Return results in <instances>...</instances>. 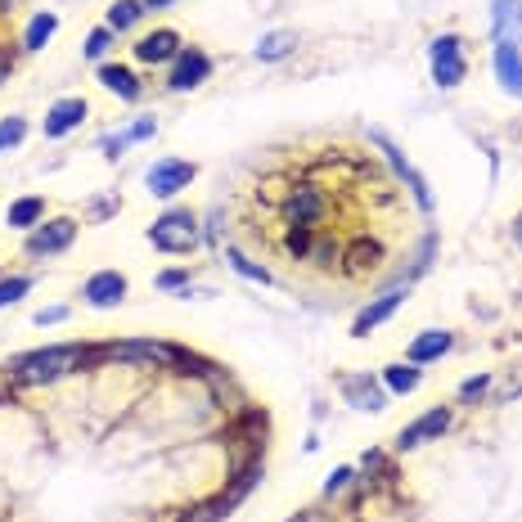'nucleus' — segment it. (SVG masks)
<instances>
[{"label":"nucleus","instance_id":"obj_36","mask_svg":"<svg viewBox=\"0 0 522 522\" xmlns=\"http://www.w3.org/2000/svg\"><path fill=\"white\" fill-rule=\"evenodd\" d=\"M144 5H149V9H162V5H171V0H144Z\"/></svg>","mask_w":522,"mask_h":522},{"label":"nucleus","instance_id":"obj_19","mask_svg":"<svg viewBox=\"0 0 522 522\" xmlns=\"http://www.w3.org/2000/svg\"><path fill=\"white\" fill-rule=\"evenodd\" d=\"M5 221L14 225V230H32V225L45 221V198H18V203H9Z\"/></svg>","mask_w":522,"mask_h":522},{"label":"nucleus","instance_id":"obj_12","mask_svg":"<svg viewBox=\"0 0 522 522\" xmlns=\"http://www.w3.org/2000/svg\"><path fill=\"white\" fill-rule=\"evenodd\" d=\"M495 77L509 95L522 99V45L513 41H495Z\"/></svg>","mask_w":522,"mask_h":522},{"label":"nucleus","instance_id":"obj_21","mask_svg":"<svg viewBox=\"0 0 522 522\" xmlns=\"http://www.w3.org/2000/svg\"><path fill=\"white\" fill-rule=\"evenodd\" d=\"M54 32H59V18H54V14H36L32 23H27V32H23V50H41Z\"/></svg>","mask_w":522,"mask_h":522},{"label":"nucleus","instance_id":"obj_34","mask_svg":"<svg viewBox=\"0 0 522 522\" xmlns=\"http://www.w3.org/2000/svg\"><path fill=\"white\" fill-rule=\"evenodd\" d=\"M158 284H162V288H176V284H185V275H180V270H167V275H162Z\"/></svg>","mask_w":522,"mask_h":522},{"label":"nucleus","instance_id":"obj_30","mask_svg":"<svg viewBox=\"0 0 522 522\" xmlns=\"http://www.w3.org/2000/svg\"><path fill=\"white\" fill-rule=\"evenodd\" d=\"M347 482H351V468H338V473H333L329 482H324V495H338Z\"/></svg>","mask_w":522,"mask_h":522},{"label":"nucleus","instance_id":"obj_35","mask_svg":"<svg viewBox=\"0 0 522 522\" xmlns=\"http://www.w3.org/2000/svg\"><path fill=\"white\" fill-rule=\"evenodd\" d=\"M288 522H329L324 513H315V509H306V513H297V518H288Z\"/></svg>","mask_w":522,"mask_h":522},{"label":"nucleus","instance_id":"obj_14","mask_svg":"<svg viewBox=\"0 0 522 522\" xmlns=\"http://www.w3.org/2000/svg\"><path fill=\"white\" fill-rule=\"evenodd\" d=\"M81 122H86V99H59V104L45 113V135H50V140H59V135L77 131Z\"/></svg>","mask_w":522,"mask_h":522},{"label":"nucleus","instance_id":"obj_9","mask_svg":"<svg viewBox=\"0 0 522 522\" xmlns=\"http://www.w3.org/2000/svg\"><path fill=\"white\" fill-rule=\"evenodd\" d=\"M342 396H347L356 410H369V414H378V410H387V392L374 383L369 374H342Z\"/></svg>","mask_w":522,"mask_h":522},{"label":"nucleus","instance_id":"obj_32","mask_svg":"<svg viewBox=\"0 0 522 522\" xmlns=\"http://www.w3.org/2000/svg\"><path fill=\"white\" fill-rule=\"evenodd\" d=\"M153 131H158V126H153V117H140V122L131 126V140H149Z\"/></svg>","mask_w":522,"mask_h":522},{"label":"nucleus","instance_id":"obj_24","mask_svg":"<svg viewBox=\"0 0 522 522\" xmlns=\"http://www.w3.org/2000/svg\"><path fill=\"white\" fill-rule=\"evenodd\" d=\"M140 14H144L140 0H117V5L108 9V27H113V32H126V27L140 23Z\"/></svg>","mask_w":522,"mask_h":522},{"label":"nucleus","instance_id":"obj_27","mask_svg":"<svg viewBox=\"0 0 522 522\" xmlns=\"http://www.w3.org/2000/svg\"><path fill=\"white\" fill-rule=\"evenodd\" d=\"M108 41H113V27H95V32L86 36V54L90 59H99V54L108 50Z\"/></svg>","mask_w":522,"mask_h":522},{"label":"nucleus","instance_id":"obj_2","mask_svg":"<svg viewBox=\"0 0 522 522\" xmlns=\"http://www.w3.org/2000/svg\"><path fill=\"white\" fill-rule=\"evenodd\" d=\"M329 216V194L311 180L302 185H288L284 198H279V221L284 225H302V230H315L320 234V221Z\"/></svg>","mask_w":522,"mask_h":522},{"label":"nucleus","instance_id":"obj_5","mask_svg":"<svg viewBox=\"0 0 522 522\" xmlns=\"http://www.w3.org/2000/svg\"><path fill=\"white\" fill-rule=\"evenodd\" d=\"M77 239V221L72 216H54V221H41L32 234H27V252L32 257H50V252H63Z\"/></svg>","mask_w":522,"mask_h":522},{"label":"nucleus","instance_id":"obj_4","mask_svg":"<svg viewBox=\"0 0 522 522\" xmlns=\"http://www.w3.org/2000/svg\"><path fill=\"white\" fill-rule=\"evenodd\" d=\"M464 54H459V36H437L432 41V81L441 90H455L464 81Z\"/></svg>","mask_w":522,"mask_h":522},{"label":"nucleus","instance_id":"obj_25","mask_svg":"<svg viewBox=\"0 0 522 522\" xmlns=\"http://www.w3.org/2000/svg\"><path fill=\"white\" fill-rule=\"evenodd\" d=\"M27 288H32V279H27V275H14V279H0V306H14L18 297L27 293Z\"/></svg>","mask_w":522,"mask_h":522},{"label":"nucleus","instance_id":"obj_26","mask_svg":"<svg viewBox=\"0 0 522 522\" xmlns=\"http://www.w3.org/2000/svg\"><path fill=\"white\" fill-rule=\"evenodd\" d=\"M23 135H27V122H23V117H5V122H0V149H14Z\"/></svg>","mask_w":522,"mask_h":522},{"label":"nucleus","instance_id":"obj_22","mask_svg":"<svg viewBox=\"0 0 522 522\" xmlns=\"http://www.w3.org/2000/svg\"><path fill=\"white\" fill-rule=\"evenodd\" d=\"M293 45H297V32H270V36H261L257 41V59L275 63V59H284Z\"/></svg>","mask_w":522,"mask_h":522},{"label":"nucleus","instance_id":"obj_33","mask_svg":"<svg viewBox=\"0 0 522 522\" xmlns=\"http://www.w3.org/2000/svg\"><path fill=\"white\" fill-rule=\"evenodd\" d=\"M9 72H14V59H9V50H0V86L9 81Z\"/></svg>","mask_w":522,"mask_h":522},{"label":"nucleus","instance_id":"obj_15","mask_svg":"<svg viewBox=\"0 0 522 522\" xmlns=\"http://www.w3.org/2000/svg\"><path fill=\"white\" fill-rule=\"evenodd\" d=\"M180 54V36L171 32V27H158V32H149L140 45H135V59L140 63H167Z\"/></svg>","mask_w":522,"mask_h":522},{"label":"nucleus","instance_id":"obj_6","mask_svg":"<svg viewBox=\"0 0 522 522\" xmlns=\"http://www.w3.org/2000/svg\"><path fill=\"white\" fill-rule=\"evenodd\" d=\"M194 176H198L194 162L162 158V162H153V167H149V194L171 198V194H180V189H189V180H194Z\"/></svg>","mask_w":522,"mask_h":522},{"label":"nucleus","instance_id":"obj_16","mask_svg":"<svg viewBox=\"0 0 522 522\" xmlns=\"http://www.w3.org/2000/svg\"><path fill=\"white\" fill-rule=\"evenodd\" d=\"M491 23H495V41H522V0H495L491 5Z\"/></svg>","mask_w":522,"mask_h":522},{"label":"nucleus","instance_id":"obj_7","mask_svg":"<svg viewBox=\"0 0 522 522\" xmlns=\"http://www.w3.org/2000/svg\"><path fill=\"white\" fill-rule=\"evenodd\" d=\"M383 261H387L383 243H378V239H369V234H360V239H351L347 248H342V270H347L351 279L374 275V270L383 266Z\"/></svg>","mask_w":522,"mask_h":522},{"label":"nucleus","instance_id":"obj_18","mask_svg":"<svg viewBox=\"0 0 522 522\" xmlns=\"http://www.w3.org/2000/svg\"><path fill=\"white\" fill-rule=\"evenodd\" d=\"M99 81L122 99H140V81H135V72L122 68V63H104V68H99Z\"/></svg>","mask_w":522,"mask_h":522},{"label":"nucleus","instance_id":"obj_13","mask_svg":"<svg viewBox=\"0 0 522 522\" xmlns=\"http://www.w3.org/2000/svg\"><path fill=\"white\" fill-rule=\"evenodd\" d=\"M401 302H405V293H401V288H387L383 297H374V302H369L365 311L356 315V324H351V338H365L369 329H378V324H383L387 315H392Z\"/></svg>","mask_w":522,"mask_h":522},{"label":"nucleus","instance_id":"obj_31","mask_svg":"<svg viewBox=\"0 0 522 522\" xmlns=\"http://www.w3.org/2000/svg\"><path fill=\"white\" fill-rule=\"evenodd\" d=\"M59 320H68V311H63V306H50V311H36V324H59Z\"/></svg>","mask_w":522,"mask_h":522},{"label":"nucleus","instance_id":"obj_3","mask_svg":"<svg viewBox=\"0 0 522 522\" xmlns=\"http://www.w3.org/2000/svg\"><path fill=\"white\" fill-rule=\"evenodd\" d=\"M149 243L162 252H189L198 243V216L176 207V212H162L158 221L149 225Z\"/></svg>","mask_w":522,"mask_h":522},{"label":"nucleus","instance_id":"obj_10","mask_svg":"<svg viewBox=\"0 0 522 522\" xmlns=\"http://www.w3.org/2000/svg\"><path fill=\"white\" fill-rule=\"evenodd\" d=\"M446 428H450V410H428V414H419L414 423H405L401 437H396V446L414 450V446H423V441H437Z\"/></svg>","mask_w":522,"mask_h":522},{"label":"nucleus","instance_id":"obj_17","mask_svg":"<svg viewBox=\"0 0 522 522\" xmlns=\"http://www.w3.org/2000/svg\"><path fill=\"white\" fill-rule=\"evenodd\" d=\"M450 342H455V338H450L446 329H428V333H419V338L410 342V351H405V356H410V365H428V360L446 356Z\"/></svg>","mask_w":522,"mask_h":522},{"label":"nucleus","instance_id":"obj_1","mask_svg":"<svg viewBox=\"0 0 522 522\" xmlns=\"http://www.w3.org/2000/svg\"><path fill=\"white\" fill-rule=\"evenodd\" d=\"M90 360H95L90 347H81V342H59V347H41V351L18 356L14 365H9V374L23 387H41V383H54V378H63V374H77Z\"/></svg>","mask_w":522,"mask_h":522},{"label":"nucleus","instance_id":"obj_28","mask_svg":"<svg viewBox=\"0 0 522 522\" xmlns=\"http://www.w3.org/2000/svg\"><path fill=\"white\" fill-rule=\"evenodd\" d=\"M230 261H234V270H239V275H248V279H261V284H270V275L261 266H252L248 257H243V252H230Z\"/></svg>","mask_w":522,"mask_h":522},{"label":"nucleus","instance_id":"obj_8","mask_svg":"<svg viewBox=\"0 0 522 522\" xmlns=\"http://www.w3.org/2000/svg\"><path fill=\"white\" fill-rule=\"evenodd\" d=\"M207 77H212V59H207L203 50H180L176 54V68H171V77H167V86L171 90H194V86H203Z\"/></svg>","mask_w":522,"mask_h":522},{"label":"nucleus","instance_id":"obj_29","mask_svg":"<svg viewBox=\"0 0 522 522\" xmlns=\"http://www.w3.org/2000/svg\"><path fill=\"white\" fill-rule=\"evenodd\" d=\"M486 387H491V378H468V383L459 387V396H464V401H477V396H482Z\"/></svg>","mask_w":522,"mask_h":522},{"label":"nucleus","instance_id":"obj_11","mask_svg":"<svg viewBox=\"0 0 522 522\" xmlns=\"http://www.w3.org/2000/svg\"><path fill=\"white\" fill-rule=\"evenodd\" d=\"M81 297H86L90 306H117L126 297V275H117V270H99V275L86 279Z\"/></svg>","mask_w":522,"mask_h":522},{"label":"nucleus","instance_id":"obj_20","mask_svg":"<svg viewBox=\"0 0 522 522\" xmlns=\"http://www.w3.org/2000/svg\"><path fill=\"white\" fill-rule=\"evenodd\" d=\"M234 504H239V500H234V495L225 491V495H216V500H207V504H198V509H189L180 522H221L225 513L234 509Z\"/></svg>","mask_w":522,"mask_h":522},{"label":"nucleus","instance_id":"obj_23","mask_svg":"<svg viewBox=\"0 0 522 522\" xmlns=\"http://www.w3.org/2000/svg\"><path fill=\"white\" fill-rule=\"evenodd\" d=\"M383 383H387V392L405 396V392H414V387H419V369H414V365H387L383 369Z\"/></svg>","mask_w":522,"mask_h":522}]
</instances>
